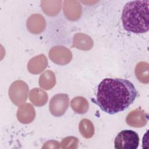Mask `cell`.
Returning <instances> with one entry per match:
<instances>
[{"instance_id":"obj_8","label":"cell","mask_w":149,"mask_h":149,"mask_svg":"<svg viewBox=\"0 0 149 149\" xmlns=\"http://www.w3.org/2000/svg\"><path fill=\"white\" fill-rule=\"evenodd\" d=\"M65 16L70 20H76L81 16L82 9L80 4L76 1H65L63 2Z\"/></svg>"},{"instance_id":"obj_16","label":"cell","mask_w":149,"mask_h":149,"mask_svg":"<svg viewBox=\"0 0 149 149\" xmlns=\"http://www.w3.org/2000/svg\"><path fill=\"white\" fill-rule=\"evenodd\" d=\"M149 66L148 63L145 62H139L135 68V74L138 80L143 83L149 82Z\"/></svg>"},{"instance_id":"obj_9","label":"cell","mask_w":149,"mask_h":149,"mask_svg":"<svg viewBox=\"0 0 149 149\" xmlns=\"http://www.w3.org/2000/svg\"><path fill=\"white\" fill-rule=\"evenodd\" d=\"M36 112L34 107L30 104L26 103L20 105L17 112L19 121L24 124L31 123L34 119Z\"/></svg>"},{"instance_id":"obj_19","label":"cell","mask_w":149,"mask_h":149,"mask_svg":"<svg viewBox=\"0 0 149 149\" xmlns=\"http://www.w3.org/2000/svg\"><path fill=\"white\" fill-rule=\"evenodd\" d=\"M79 140L74 137L70 136L64 138L60 143L61 148H77L78 147Z\"/></svg>"},{"instance_id":"obj_13","label":"cell","mask_w":149,"mask_h":149,"mask_svg":"<svg viewBox=\"0 0 149 149\" xmlns=\"http://www.w3.org/2000/svg\"><path fill=\"white\" fill-rule=\"evenodd\" d=\"M29 99L34 105L41 107L47 103L48 98L44 91L41 88H34L29 93Z\"/></svg>"},{"instance_id":"obj_1","label":"cell","mask_w":149,"mask_h":149,"mask_svg":"<svg viewBox=\"0 0 149 149\" xmlns=\"http://www.w3.org/2000/svg\"><path fill=\"white\" fill-rule=\"evenodd\" d=\"M137 93L133 84L127 79L105 78L98 86L95 101L101 110L112 115L127 108Z\"/></svg>"},{"instance_id":"obj_6","label":"cell","mask_w":149,"mask_h":149,"mask_svg":"<svg viewBox=\"0 0 149 149\" xmlns=\"http://www.w3.org/2000/svg\"><path fill=\"white\" fill-rule=\"evenodd\" d=\"M49 58L55 63L65 65L69 63L72 58L70 51L63 46H54L49 51Z\"/></svg>"},{"instance_id":"obj_3","label":"cell","mask_w":149,"mask_h":149,"mask_svg":"<svg viewBox=\"0 0 149 149\" xmlns=\"http://www.w3.org/2000/svg\"><path fill=\"white\" fill-rule=\"evenodd\" d=\"M139 144V135L132 130H122L118 134L114 141L116 149H136Z\"/></svg>"},{"instance_id":"obj_11","label":"cell","mask_w":149,"mask_h":149,"mask_svg":"<svg viewBox=\"0 0 149 149\" xmlns=\"http://www.w3.org/2000/svg\"><path fill=\"white\" fill-rule=\"evenodd\" d=\"M27 27L31 33H40L45 27L44 17L40 14L31 15L27 20Z\"/></svg>"},{"instance_id":"obj_15","label":"cell","mask_w":149,"mask_h":149,"mask_svg":"<svg viewBox=\"0 0 149 149\" xmlns=\"http://www.w3.org/2000/svg\"><path fill=\"white\" fill-rule=\"evenodd\" d=\"M70 106L75 112L79 114H83L87 112L89 108V104L88 101L84 97L78 96L72 100Z\"/></svg>"},{"instance_id":"obj_17","label":"cell","mask_w":149,"mask_h":149,"mask_svg":"<svg viewBox=\"0 0 149 149\" xmlns=\"http://www.w3.org/2000/svg\"><path fill=\"white\" fill-rule=\"evenodd\" d=\"M41 8L44 12L49 16H55L59 12L61 8V1H41Z\"/></svg>"},{"instance_id":"obj_5","label":"cell","mask_w":149,"mask_h":149,"mask_svg":"<svg viewBox=\"0 0 149 149\" xmlns=\"http://www.w3.org/2000/svg\"><path fill=\"white\" fill-rule=\"evenodd\" d=\"M69 97L66 94H58L54 95L49 104L51 113L56 117L62 116L69 107Z\"/></svg>"},{"instance_id":"obj_7","label":"cell","mask_w":149,"mask_h":149,"mask_svg":"<svg viewBox=\"0 0 149 149\" xmlns=\"http://www.w3.org/2000/svg\"><path fill=\"white\" fill-rule=\"evenodd\" d=\"M148 121V114L144 110L137 108L128 113L126 122L128 125L133 127H141L144 126Z\"/></svg>"},{"instance_id":"obj_18","label":"cell","mask_w":149,"mask_h":149,"mask_svg":"<svg viewBox=\"0 0 149 149\" xmlns=\"http://www.w3.org/2000/svg\"><path fill=\"white\" fill-rule=\"evenodd\" d=\"M79 129L82 136L86 139L91 138L94 134V127L93 123L86 118L80 120Z\"/></svg>"},{"instance_id":"obj_4","label":"cell","mask_w":149,"mask_h":149,"mask_svg":"<svg viewBox=\"0 0 149 149\" xmlns=\"http://www.w3.org/2000/svg\"><path fill=\"white\" fill-rule=\"evenodd\" d=\"M28 93L29 86L22 80L13 82L9 89V96L11 101L17 106L26 101Z\"/></svg>"},{"instance_id":"obj_10","label":"cell","mask_w":149,"mask_h":149,"mask_svg":"<svg viewBox=\"0 0 149 149\" xmlns=\"http://www.w3.org/2000/svg\"><path fill=\"white\" fill-rule=\"evenodd\" d=\"M48 65V60L44 54H40L31 58L28 64V70L34 74L42 72Z\"/></svg>"},{"instance_id":"obj_14","label":"cell","mask_w":149,"mask_h":149,"mask_svg":"<svg viewBox=\"0 0 149 149\" xmlns=\"http://www.w3.org/2000/svg\"><path fill=\"white\" fill-rule=\"evenodd\" d=\"M56 84L55 74L51 70H47L42 73L39 78V85L44 90H49L53 88Z\"/></svg>"},{"instance_id":"obj_12","label":"cell","mask_w":149,"mask_h":149,"mask_svg":"<svg viewBox=\"0 0 149 149\" xmlns=\"http://www.w3.org/2000/svg\"><path fill=\"white\" fill-rule=\"evenodd\" d=\"M93 45V41L88 36L83 33H76L73 38L72 47L81 50H89Z\"/></svg>"},{"instance_id":"obj_2","label":"cell","mask_w":149,"mask_h":149,"mask_svg":"<svg viewBox=\"0 0 149 149\" xmlns=\"http://www.w3.org/2000/svg\"><path fill=\"white\" fill-rule=\"evenodd\" d=\"M149 1H131L123 9L122 21L123 28L134 33H144L148 26Z\"/></svg>"}]
</instances>
